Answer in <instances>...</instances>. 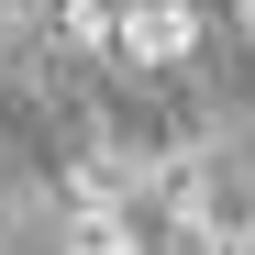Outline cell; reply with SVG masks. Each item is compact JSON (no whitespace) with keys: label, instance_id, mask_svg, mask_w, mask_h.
<instances>
[{"label":"cell","instance_id":"obj_1","mask_svg":"<svg viewBox=\"0 0 255 255\" xmlns=\"http://www.w3.org/2000/svg\"><path fill=\"white\" fill-rule=\"evenodd\" d=\"M200 45V11L189 0H122V56L133 67H178Z\"/></svg>","mask_w":255,"mask_h":255},{"label":"cell","instance_id":"obj_2","mask_svg":"<svg viewBox=\"0 0 255 255\" xmlns=\"http://www.w3.org/2000/svg\"><path fill=\"white\" fill-rule=\"evenodd\" d=\"M56 45H78V56L122 45V0H56Z\"/></svg>","mask_w":255,"mask_h":255},{"label":"cell","instance_id":"obj_3","mask_svg":"<svg viewBox=\"0 0 255 255\" xmlns=\"http://www.w3.org/2000/svg\"><path fill=\"white\" fill-rule=\"evenodd\" d=\"M67 255H144V233H133V222H78Z\"/></svg>","mask_w":255,"mask_h":255},{"label":"cell","instance_id":"obj_4","mask_svg":"<svg viewBox=\"0 0 255 255\" xmlns=\"http://www.w3.org/2000/svg\"><path fill=\"white\" fill-rule=\"evenodd\" d=\"M200 255H255V233H244V222H222V233H211Z\"/></svg>","mask_w":255,"mask_h":255},{"label":"cell","instance_id":"obj_5","mask_svg":"<svg viewBox=\"0 0 255 255\" xmlns=\"http://www.w3.org/2000/svg\"><path fill=\"white\" fill-rule=\"evenodd\" d=\"M233 11H244V22H255V0H233Z\"/></svg>","mask_w":255,"mask_h":255}]
</instances>
